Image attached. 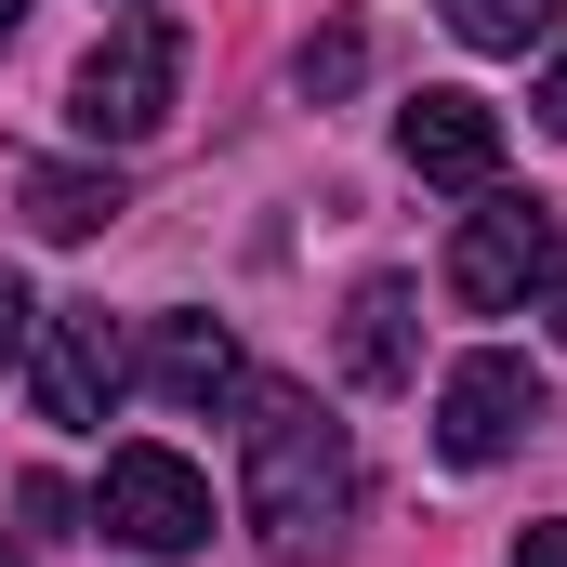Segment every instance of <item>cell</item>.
<instances>
[{"instance_id":"1","label":"cell","mask_w":567,"mask_h":567,"mask_svg":"<svg viewBox=\"0 0 567 567\" xmlns=\"http://www.w3.org/2000/svg\"><path fill=\"white\" fill-rule=\"evenodd\" d=\"M343 515H357V435L330 410H303V396H265V423H251V528L278 555H317Z\"/></svg>"},{"instance_id":"2","label":"cell","mask_w":567,"mask_h":567,"mask_svg":"<svg viewBox=\"0 0 567 567\" xmlns=\"http://www.w3.org/2000/svg\"><path fill=\"white\" fill-rule=\"evenodd\" d=\"M172 93H185V27L172 13H120L93 53H80V80H66V120H80V145H145L158 120H172Z\"/></svg>"},{"instance_id":"3","label":"cell","mask_w":567,"mask_h":567,"mask_svg":"<svg viewBox=\"0 0 567 567\" xmlns=\"http://www.w3.org/2000/svg\"><path fill=\"white\" fill-rule=\"evenodd\" d=\"M555 265H567V251H555V212H542V198H515V185H488V198L462 212V238H449V303L515 317Z\"/></svg>"},{"instance_id":"4","label":"cell","mask_w":567,"mask_h":567,"mask_svg":"<svg viewBox=\"0 0 567 567\" xmlns=\"http://www.w3.org/2000/svg\"><path fill=\"white\" fill-rule=\"evenodd\" d=\"M93 515H106V542H133V555H198L212 542V475L185 462V449H106V488H93Z\"/></svg>"},{"instance_id":"5","label":"cell","mask_w":567,"mask_h":567,"mask_svg":"<svg viewBox=\"0 0 567 567\" xmlns=\"http://www.w3.org/2000/svg\"><path fill=\"white\" fill-rule=\"evenodd\" d=\"M27 383H40V423H106L120 383H133V343L106 330V303H40Z\"/></svg>"},{"instance_id":"6","label":"cell","mask_w":567,"mask_h":567,"mask_svg":"<svg viewBox=\"0 0 567 567\" xmlns=\"http://www.w3.org/2000/svg\"><path fill=\"white\" fill-rule=\"evenodd\" d=\"M528 423H542V370H528V357H502V343H488V357H462V370L435 383V462H462V475H488Z\"/></svg>"},{"instance_id":"7","label":"cell","mask_w":567,"mask_h":567,"mask_svg":"<svg viewBox=\"0 0 567 567\" xmlns=\"http://www.w3.org/2000/svg\"><path fill=\"white\" fill-rule=\"evenodd\" d=\"M396 158H410L423 185L488 198V185H502V106H488V93H410V106H396Z\"/></svg>"},{"instance_id":"8","label":"cell","mask_w":567,"mask_h":567,"mask_svg":"<svg viewBox=\"0 0 567 567\" xmlns=\"http://www.w3.org/2000/svg\"><path fill=\"white\" fill-rule=\"evenodd\" d=\"M133 370L158 383V396H172V410H225V396L251 383V357H238V330H225V317H198V303H172V317H145Z\"/></svg>"},{"instance_id":"9","label":"cell","mask_w":567,"mask_h":567,"mask_svg":"<svg viewBox=\"0 0 567 567\" xmlns=\"http://www.w3.org/2000/svg\"><path fill=\"white\" fill-rule=\"evenodd\" d=\"M343 383L357 396H410L423 383V290L410 278H357V303H343Z\"/></svg>"},{"instance_id":"10","label":"cell","mask_w":567,"mask_h":567,"mask_svg":"<svg viewBox=\"0 0 567 567\" xmlns=\"http://www.w3.org/2000/svg\"><path fill=\"white\" fill-rule=\"evenodd\" d=\"M0 185H13L27 238H53V251H80V238L120 225V172H80V158H0Z\"/></svg>"},{"instance_id":"11","label":"cell","mask_w":567,"mask_h":567,"mask_svg":"<svg viewBox=\"0 0 567 567\" xmlns=\"http://www.w3.org/2000/svg\"><path fill=\"white\" fill-rule=\"evenodd\" d=\"M435 13H449L462 53H528V40L555 27V0H435Z\"/></svg>"},{"instance_id":"12","label":"cell","mask_w":567,"mask_h":567,"mask_svg":"<svg viewBox=\"0 0 567 567\" xmlns=\"http://www.w3.org/2000/svg\"><path fill=\"white\" fill-rule=\"evenodd\" d=\"M357 66H370V40H357V27L303 40V93H357Z\"/></svg>"},{"instance_id":"13","label":"cell","mask_w":567,"mask_h":567,"mask_svg":"<svg viewBox=\"0 0 567 567\" xmlns=\"http://www.w3.org/2000/svg\"><path fill=\"white\" fill-rule=\"evenodd\" d=\"M27 343H40V303H27V278H13V265H0V370H13Z\"/></svg>"},{"instance_id":"14","label":"cell","mask_w":567,"mask_h":567,"mask_svg":"<svg viewBox=\"0 0 567 567\" xmlns=\"http://www.w3.org/2000/svg\"><path fill=\"white\" fill-rule=\"evenodd\" d=\"M515 567H567V515H542V528L515 542Z\"/></svg>"},{"instance_id":"15","label":"cell","mask_w":567,"mask_h":567,"mask_svg":"<svg viewBox=\"0 0 567 567\" xmlns=\"http://www.w3.org/2000/svg\"><path fill=\"white\" fill-rule=\"evenodd\" d=\"M542 133H567V53L542 66Z\"/></svg>"},{"instance_id":"16","label":"cell","mask_w":567,"mask_h":567,"mask_svg":"<svg viewBox=\"0 0 567 567\" xmlns=\"http://www.w3.org/2000/svg\"><path fill=\"white\" fill-rule=\"evenodd\" d=\"M542 317H555V343H567V265H555V278H542Z\"/></svg>"},{"instance_id":"17","label":"cell","mask_w":567,"mask_h":567,"mask_svg":"<svg viewBox=\"0 0 567 567\" xmlns=\"http://www.w3.org/2000/svg\"><path fill=\"white\" fill-rule=\"evenodd\" d=\"M13 27H27V0H0V40H13Z\"/></svg>"},{"instance_id":"18","label":"cell","mask_w":567,"mask_h":567,"mask_svg":"<svg viewBox=\"0 0 567 567\" xmlns=\"http://www.w3.org/2000/svg\"><path fill=\"white\" fill-rule=\"evenodd\" d=\"M0 567H27V555H13V542H0Z\"/></svg>"}]
</instances>
